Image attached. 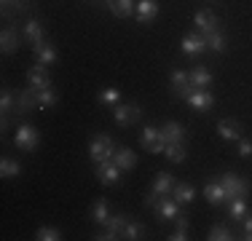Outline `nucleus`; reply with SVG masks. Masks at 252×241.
Masks as SVG:
<instances>
[{
  "instance_id": "1",
  "label": "nucleus",
  "mask_w": 252,
  "mask_h": 241,
  "mask_svg": "<svg viewBox=\"0 0 252 241\" xmlns=\"http://www.w3.org/2000/svg\"><path fill=\"white\" fill-rule=\"evenodd\" d=\"M116 148H118V145L113 142L110 134H94L92 142H89V158H92V164L97 166V164H102V161L113 158Z\"/></svg>"
},
{
  "instance_id": "2",
  "label": "nucleus",
  "mask_w": 252,
  "mask_h": 241,
  "mask_svg": "<svg viewBox=\"0 0 252 241\" xmlns=\"http://www.w3.org/2000/svg\"><path fill=\"white\" fill-rule=\"evenodd\" d=\"M180 99H185L193 110H199V113H207V110L215 107L212 91H207V89H196V86H188L183 94H180Z\"/></svg>"
},
{
  "instance_id": "3",
  "label": "nucleus",
  "mask_w": 252,
  "mask_h": 241,
  "mask_svg": "<svg viewBox=\"0 0 252 241\" xmlns=\"http://www.w3.org/2000/svg\"><path fill=\"white\" fill-rule=\"evenodd\" d=\"M220 182H223V188H225V193H228V201H231V198H247L250 196V188H252V182L247 177H239V174H220Z\"/></svg>"
},
{
  "instance_id": "4",
  "label": "nucleus",
  "mask_w": 252,
  "mask_h": 241,
  "mask_svg": "<svg viewBox=\"0 0 252 241\" xmlns=\"http://www.w3.org/2000/svg\"><path fill=\"white\" fill-rule=\"evenodd\" d=\"M38 142H40V131L35 129V126H30V123H22V126H16L14 145H16L19 150H25V153H32V150L38 148Z\"/></svg>"
},
{
  "instance_id": "5",
  "label": "nucleus",
  "mask_w": 252,
  "mask_h": 241,
  "mask_svg": "<svg viewBox=\"0 0 252 241\" xmlns=\"http://www.w3.org/2000/svg\"><path fill=\"white\" fill-rule=\"evenodd\" d=\"M172 188H175V177H172L169 172H161L158 177H156V182H153V188L151 193H148V198H145V207H156V201L158 198H164V196H169Z\"/></svg>"
},
{
  "instance_id": "6",
  "label": "nucleus",
  "mask_w": 252,
  "mask_h": 241,
  "mask_svg": "<svg viewBox=\"0 0 252 241\" xmlns=\"http://www.w3.org/2000/svg\"><path fill=\"white\" fill-rule=\"evenodd\" d=\"M113 120L118 126L137 123L140 120V105H134V102H118V105H113Z\"/></svg>"
},
{
  "instance_id": "7",
  "label": "nucleus",
  "mask_w": 252,
  "mask_h": 241,
  "mask_svg": "<svg viewBox=\"0 0 252 241\" xmlns=\"http://www.w3.org/2000/svg\"><path fill=\"white\" fill-rule=\"evenodd\" d=\"M126 220H129L126 214H113V217H107V222L102 225L105 231L97 233V236H92V239H97V241H113V239H121Z\"/></svg>"
},
{
  "instance_id": "8",
  "label": "nucleus",
  "mask_w": 252,
  "mask_h": 241,
  "mask_svg": "<svg viewBox=\"0 0 252 241\" xmlns=\"http://www.w3.org/2000/svg\"><path fill=\"white\" fill-rule=\"evenodd\" d=\"M180 51L185 54V57H199V54L207 51V38L196 30V32H188L183 40H180Z\"/></svg>"
},
{
  "instance_id": "9",
  "label": "nucleus",
  "mask_w": 252,
  "mask_h": 241,
  "mask_svg": "<svg viewBox=\"0 0 252 241\" xmlns=\"http://www.w3.org/2000/svg\"><path fill=\"white\" fill-rule=\"evenodd\" d=\"M35 107H38V89H32V86L22 89V91L16 94V107H14L16 116H27Z\"/></svg>"
},
{
  "instance_id": "10",
  "label": "nucleus",
  "mask_w": 252,
  "mask_h": 241,
  "mask_svg": "<svg viewBox=\"0 0 252 241\" xmlns=\"http://www.w3.org/2000/svg\"><path fill=\"white\" fill-rule=\"evenodd\" d=\"M22 35H25V32H19L14 24H5L3 32H0V51H3V54H14L16 48L22 46Z\"/></svg>"
},
{
  "instance_id": "11",
  "label": "nucleus",
  "mask_w": 252,
  "mask_h": 241,
  "mask_svg": "<svg viewBox=\"0 0 252 241\" xmlns=\"http://www.w3.org/2000/svg\"><path fill=\"white\" fill-rule=\"evenodd\" d=\"M118 177H121V166L116 164L113 158L102 161V164H97V180L102 185H116Z\"/></svg>"
},
{
  "instance_id": "12",
  "label": "nucleus",
  "mask_w": 252,
  "mask_h": 241,
  "mask_svg": "<svg viewBox=\"0 0 252 241\" xmlns=\"http://www.w3.org/2000/svg\"><path fill=\"white\" fill-rule=\"evenodd\" d=\"M204 198H207L212 207H223V204H228V193L223 188V182H220V180H209V182L204 185Z\"/></svg>"
},
{
  "instance_id": "13",
  "label": "nucleus",
  "mask_w": 252,
  "mask_h": 241,
  "mask_svg": "<svg viewBox=\"0 0 252 241\" xmlns=\"http://www.w3.org/2000/svg\"><path fill=\"white\" fill-rule=\"evenodd\" d=\"M193 24H196V30H199L201 35H209V32H215V30H220V19L212 14V11H207V8L196 11Z\"/></svg>"
},
{
  "instance_id": "14",
  "label": "nucleus",
  "mask_w": 252,
  "mask_h": 241,
  "mask_svg": "<svg viewBox=\"0 0 252 241\" xmlns=\"http://www.w3.org/2000/svg\"><path fill=\"white\" fill-rule=\"evenodd\" d=\"M156 16H158V3L156 0H137V8H134L137 24H151Z\"/></svg>"
},
{
  "instance_id": "15",
  "label": "nucleus",
  "mask_w": 252,
  "mask_h": 241,
  "mask_svg": "<svg viewBox=\"0 0 252 241\" xmlns=\"http://www.w3.org/2000/svg\"><path fill=\"white\" fill-rule=\"evenodd\" d=\"M32 57H35V62H38V64L49 67V64H54L59 59V54H57V48H54L49 40H40V43L32 46Z\"/></svg>"
},
{
  "instance_id": "16",
  "label": "nucleus",
  "mask_w": 252,
  "mask_h": 241,
  "mask_svg": "<svg viewBox=\"0 0 252 241\" xmlns=\"http://www.w3.org/2000/svg\"><path fill=\"white\" fill-rule=\"evenodd\" d=\"M218 134H220V140H242V123H239L236 118H223V120H218Z\"/></svg>"
},
{
  "instance_id": "17",
  "label": "nucleus",
  "mask_w": 252,
  "mask_h": 241,
  "mask_svg": "<svg viewBox=\"0 0 252 241\" xmlns=\"http://www.w3.org/2000/svg\"><path fill=\"white\" fill-rule=\"evenodd\" d=\"M27 83H30L32 89H38V91H40V89H51V75H49V70H46L43 64H35V67L27 72Z\"/></svg>"
},
{
  "instance_id": "18",
  "label": "nucleus",
  "mask_w": 252,
  "mask_h": 241,
  "mask_svg": "<svg viewBox=\"0 0 252 241\" xmlns=\"http://www.w3.org/2000/svg\"><path fill=\"white\" fill-rule=\"evenodd\" d=\"M177 207H180V204L175 201V198H166V196H164V198H158V201H156L153 209H156V217L164 222V220H175V217L180 214Z\"/></svg>"
},
{
  "instance_id": "19",
  "label": "nucleus",
  "mask_w": 252,
  "mask_h": 241,
  "mask_svg": "<svg viewBox=\"0 0 252 241\" xmlns=\"http://www.w3.org/2000/svg\"><path fill=\"white\" fill-rule=\"evenodd\" d=\"M161 137H164L166 142H185L188 131H185L183 123H177V120H166V123L161 126Z\"/></svg>"
},
{
  "instance_id": "20",
  "label": "nucleus",
  "mask_w": 252,
  "mask_h": 241,
  "mask_svg": "<svg viewBox=\"0 0 252 241\" xmlns=\"http://www.w3.org/2000/svg\"><path fill=\"white\" fill-rule=\"evenodd\" d=\"M22 32H25L27 43H40V40H46V32H43V24H40L38 19H27L25 27H22Z\"/></svg>"
},
{
  "instance_id": "21",
  "label": "nucleus",
  "mask_w": 252,
  "mask_h": 241,
  "mask_svg": "<svg viewBox=\"0 0 252 241\" xmlns=\"http://www.w3.org/2000/svg\"><path fill=\"white\" fill-rule=\"evenodd\" d=\"M113 161L121 166V172H131V169L137 166V155H134V150H129V148H116Z\"/></svg>"
},
{
  "instance_id": "22",
  "label": "nucleus",
  "mask_w": 252,
  "mask_h": 241,
  "mask_svg": "<svg viewBox=\"0 0 252 241\" xmlns=\"http://www.w3.org/2000/svg\"><path fill=\"white\" fill-rule=\"evenodd\" d=\"M169 83H172V91H175V96H180L185 91V89L190 86V75H188V70H180L175 67L169 72Z\"/></svg>"
},
{
  "instance_id": "23",
  "label": "nucleus",
  "mask_w": 252,
  "mask_h": 241,
  "mask_svg": "<svg viewBox=\"0 0 252 241\" xmlns=\"http://www.w3.org/2000/svg\"><path fill=\"white\" fill-rule=\"evenodd\" d=\"M172 198H175L177 204H190L196 198V188L190 182H175V188H172Z\"/></svg>"
},
{
  "instance_id": "24",
  "label": "nucleus",
  "mask_w": 252,
  "mask_h": 241,
  "mask_svg": "<svg viewBox=\"0 0 252 241\" xmlns=\"http://www.w3.org/2000/svg\"><path fill=\"white\" fill-rule=\"evenodd\" d=\"M228 207V214H231V220H236V222H242L244 217L250 214V207H247V198H231V201L225 204Z\"/></svg>"
},
{
  "instance_id": "25",
  "label": "nucleus",
  "mask_w": 252,
  "mask_h": 241,
  "mask_svg": "<svg viewBox=\"0 0 252 241\" xmlns=\"http://www.w3.org/2000/svg\"><path fill=\"white\" fill-rule=\"evenodd\" d=\"M164 155L172 161V164H183L188 158V150H185V142H166Z\"/></svg>"
},
{
  "instance_id": "26",
  "label": "nucleus",
  "mask_w": 252,
  "mask_h": 241,
  "mask_svg": "<svg viewBox=\"0 0 252 241\" xmlns=\"http://www.w3.org/2000/svg\"><path fill=\"white\" fill-rule=\"evenodd\" d=\"M204 38H207V48H209V51H215V54H223L228 48V38H225L223 30H215V32L204 35Z\"/></svg>"
},
{
  "instance_id": "27",
  "label": "nucleus",
  "mask_w": 252,
  "mask_h": 241,
  "mask_svg": "<svg viewBox=\"0 0 252 241\" xmlns=\"http://www.w3.org/2000/svg\"><path fill=\"white\" fill-rule=\"evenodd\" d=\"M188 75H190V86H196V89H207L209 83H212V72H209L207 67H201V64L193 67Z\"/></svg>"
},
{
  "instance_id": "28",
  "label": "nucleus",
  "mask_w": 252,
  "mask_h": 241,
  "mask_svg": "<svg viewBox=\"0 0 252 241\" xmlns=\"http://www.w3.org/2000/svg\"><path fill=\"white\" fill-rule=\"evenodd\" d=\"M134 8H137V0H116V5L110 11L118 19H129V16H134Z\"/></svg>"
},
{
  "instance_id": "29",
  "label": "nucleus",
  "mask_w": 252,
  "mask_h": 241,
  "mask_svg": "<svg viewBox=\"0 0 252 241\" xmlns=\"http://www.w3.org/2000/svg\"><path fill=\"white\" fill-rule=\"evenodd\" d=\"M161 140V129H156V126H151V123H145V126H142V129H140V145H142V148H151V145L153 142H158Z\"/></svg>"
},
{
  "instance_id": "30",
  "label": "nucleus",
  "mask_w": 252,
  "mask_h": 241,
  "mask_svg": "<svg viewBox=\"0 0 252 241\" xmlns=\"http://www.w3.org/2000/svg\"><path fill=\"white\" fill-rule=\"evenodd\" d=\"M121 236H124L126 241H137V239L145 236V225H142V222H137V220H126Z\"/></svg>"
},
{
  "instance_id": "31",
  "label": "nucleus",
  "mask_w": 252,
  "mask_h": 241,
  "mask_svg": "<svg viewBox=\"0 0 252 241\" xmlns=\"http://www.w3.org/2000/svg\"><path fill=\"white\" fill-rule=\"evenodd\" d=\"M107 217H110V207H107L105 198H97L94 201V209H92V220L97 222V225H105Z\"/></svg>"
},
{
  "instance_id": "32",
  "label": "nucleus",
  "mask_w": 252,
  "mask_h": 241,
  "mask_svg": "<svg viewBox=\"0 0 252 241\" xmlns=\"http://www.w3.org/2000/svg\"><path fill=\"white\" fill-rule=\"evenodd\" d=\"M22 174V164L14 158H3L0 161V177L3 180H11V177H19Z\"/></svg>"
},
{
  "instance_id": "33",
  "label": "nucleus",
  "mask_w": 252,
  "mask_h": 241,
  "mask_svg": "<svg viewBox=\"0 0 252 241\" xmlns=\"http://www.w3.org/2000/svg\"><path fill=\"white\" fill-rule=\"evenodd\" d=\"M57 102H59V94L54 91V89H40L38 91V110H49Z\"/></svg>"
},
{
  "instance_id": "34",
  "label": "nucleus",
  "mask_w": 252,
  "mask_h": 241,
  "mask_svg": "<svg viewBox=\"0 0 252 241\" xmlns=\"http://www.w3.org/2000/svg\"><path fill=\"white\" fill-rule=\"evenodd\" d=\"M207 239H209V241H231V239H233V233H231V228H228V225H223V222H218V225H212V228H209Z\"/></svg>"
},
{
  "instance_id": "35",
  "label": "nucleus",
  "mask_w": 252,
  "mask_h": 241,
  "mask_svg": "<svg viewBox=\"0 0 252 241\" xmlns=\"http://www.w3.org/2000/svg\"><path fill=\"white\" fill-rule=\"evenodd\" d=\"M14 107H16V94L11 89H3L0 91V116H8Z\"/></svg>"
},
{
  "instance_id": "36",
  "label": "nucleus",
  "mask_w": 252,
  "mask_h": 241,
  "mask_svg": "<svg viewBox=\"0 0 252 241\" xmlns=\"http://www.w3.org/2000/svg\"><path fill=\"white\" fill-rule=\"evenodd\" d=\"M35 239L38 241H62V231L59 228H51V225H43L35 231Z\"/></svg>"
},
{
  "instance_id": "37",
  "label": "nucleus",
  "mask_w": 252,
  "mask_h": 241,
  "mask_svg": "<svg viewBox=\"0 0 252 241\" xmlns=\"http://www.w3.org/2000/svg\"><path fill=\"white\" fill-rule=\"evenodd\" d=\"M97 102L99 105H118L121 102V91L118 89H102L97 94Z\"/></svg>"
},
{
  "instance_id": "38",
  "label": "nucleus",
  "mask_w": 252,
  "mask_h": 241,
  "mask_svg": "<svg viewBox=\"0 0 252 241\" xmlns=\"http://www.w3.org/2000/svg\"><path fill=\"white\" fill-rule=\"evenodd\" d=\"M0 5H3V16H8L11 11H16V14H22V11H27L30 0H0Z\"/></svg>"
},
{
  "instance_id": "39",
  "label": "nucleus",
  "mask_w": 252,
  "mask_h": 241,
  "mask_svg": "<svg viewBox=\"0 0 252 241\" xmlns=\"http://www.w3.org/2000/svg\"><path fill=\"white\" fill-rule=\"evenodd\" d=\"M239 155H242V158H252V142L250 140H239Z\"/></svg>"
},
{
  "instance_id": "40",
  "label": "nucleus",
  "mask_w": 252,
  "mask_h": 241,
  "mask_svg": "<svg viewBox=\"0 0 252 241\" xmlns=\"http://www.w3.org/2000/svg\"><path fill=\"white\" fill-rule=\"evenodd\" d=\"M188 239V228H175V233L169 236V241H185Z\"/></svg>"
},
{
  "instance_id": "41",
  "label": "nucleus",
  "mask_w": 252,
  "mask_h": 241,
  "mask_svg": "<svg viewBox=\"0 0 252 241\" xmlns=\"http://www.w3.org/2000/svg\"><path fill=\"white\" fill-rule=\"evenodd\" d=\"M175 228H188L190 231V220L188 217H175Z\"/></svg>"
},
{
  "instance_id": "42",
  "label": "nucleus",
  "mask_w": 252,
  "mask_h": 241,
  "mask_svg": "<svg viewBox=\"0 0 252 241\" xmlns=\"http://www.w3.org/2000/svg\"><path fill=\"white\" fill-rule=\"evenodd\" d=\"M242 231H244V233L252 231V217H244V220H242Z\"/></svg>"
},
{
  "instance_id": "43",
  "label": "nucleus",
  "mask_w": 252,
  "mask_h": 241,
  "mask_svg": "<svg viewBox=\"0 0 252 241\" xmlns=\"http://www.w3.org/2000/svg\"><path fill=\"white\" fill-rule=\"evenodd\" d=\"M242 239H244V241H252V231H250V233H244Z\"/></svg>"
},
{
  "instance_id": "44",
  "label": "nucleus",
  "mask_w": 252,
  "mask_h": 241,
  "mask_svg": "<svg viewBox=\"0 0 252 241\" xmlns=\"http://www.w3.org/2000/svg\"><path fill=\"white\" fill-rule=\"evenodd\" d=\"M94 3H97V0H94ZM102 3H105V0H102Z\"/></svg>"
}]
</instances>
